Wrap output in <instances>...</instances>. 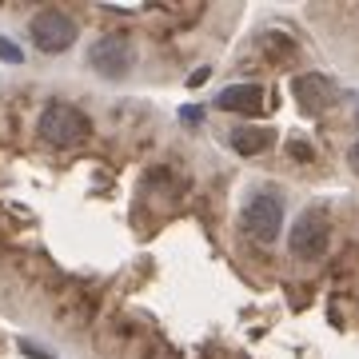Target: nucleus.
Instances as JSON below:
<instances>
[{"instance_id":"1","label":"nucleus","mask_w":359,"mask_h":359,"mask_svg":"<svg viewBox=\"0 0 359 359\" xmlns=\"http://www.w3.org/2000/svg\"><path fill=\"white\" fill-rule=\"evenodd\" d=\"M36 132H40L48 144H56V148H72V144H80V140L92 132V124H88V116L80 112V108L56 100V104H48V108L40 112Z\"/></svg>"},{"instance_id":"2","label":"nucleus","mask_w":359,"mask_h":359,"mask_svg":"<svg viewBox=\"0 0 359 359\" xmlns=\"http://www.w3.org/2000/svg\"><path fill=\"white\" fill-rule=\"evenodd\" d=\"M28 36H32V44H36L40 52L56 56V52H68L76 44V20L68 13H60V8H40V13L28 20Z\"/></svg>"},{"instance_id":"3","label":"nucleus","mask_w":359,"mask_h":359,"mask_svg":"<svg viewBox=\"0 0 359 359\" xmlns=\"http://www.w3.org/2000/svg\"><path fill=\"white\" fill-rule=\"evenodd\" d=\"M132 60H136V48H132V40L124 32H108L88 48V65L108 80H120L132 68Z\"/></svg>"},{"instance_id":"4","label":"nucleus","mask_w":359,"mask_h":359,"mask_svg":"<svg viewBox=\"0 0 359 359\" xmlns=\"http://www.w3.org/2000/svg\"><path fill=\"white\" fill-rule=\"evenodd\" d=\"M287 248L295 259H320L327 248V219L320 212H304L295 219V228L287 231Z\"/></svg>"},{"instance_id":"5","label":"nucleus","mask_w":359,"mask_h":359,"mask_svg":"<svg viewBox=\"0 0 359 359\" xmlns=\"http://www.w3.org/2000/svg\"><path fill=\"white\" fill-rule=\"evenodd\" d=\"M244 228H248V236H256L259 244H271L283 228V204L276 196L259 192L256 200L244 208Z\"/></svg>"},{"instance_id":"6","label":"nucleus","mask_w":359,"mask_h":359,"mask_svg":"<svg viewBox=\"0 0 359 359\" xmlns=\"http://www.w3.org/2000/svg\"><path fill=\"white\" fill-rule=\"evenodd\" d=\"M292 92H295V100L304 104L308 112H323V108H332V104L339 100L335 84L327 76H320V72H304V76H295Z\"/></svg>"},{"instance_id":"7","label":"nucleus","mask_w":359,"mask_h":359,"mask_svg":"<svg viewBox=\"0 0 359 359\" xmlns=\"http://www.w3.org/2000/svg\"><path fill=\"white\" fill-rule=\"evenodd\" d=\"M216 108L219 112H244V116H256L264 108V88L259 84H231L216 96Z\"/></svg>"},{"instance_id":"8","label":"nucleus","mask_w":359,"mask_h":359,"mask_svg":"<svg viewBox=\"0 0 359 359\" xmlns=\"http://www.w3.org/2000/svg\"><path fill=\"white\" fill-rule=\"evenodd\" d=\"M271 128H236L231 132V148L240 156H259V152H268L271 148Z\"/></svg>"},{"instance_id":"9","label":"nucleus","mask_w":359,"mask_h":359,"mask_svg":"<svg viewBox=\"0 0 359 359\" xmlns=\"http://www.w3.org/2000/svg\"><path fill=\"white\" fill-rule=\"evenodd\" d=\"M0 60H8V65H20V60H25V52L16 48L13 40H4V36H0Z\"/></svg>"},{"instance_id":"10","label":"nucleus","mask_w":359,"mask_h":359,"mask_svg":"<svg viewBox=\"0 0 359 359\" xmlns=\"http://www.w3.org/2000/svg\"><path fill=\"white\" fill-rule=\"evenodd\" d=\"M287 152H292L295 160H311V148H308V144H299V140H292V144H287Z\"/></svg>"},{"instance_id":"11","label":"nucleus","mask_w":359,"mask_h":359,"mask_svg":"<svg viewBox=\"0 0 359 359\" xmlns=\"http://www.w3.org/2000/svg\"><path fill=\"white\" fill-rule=\"evenodd\" d=\"M208 76H212V68H200V72H192V76H188V84L196 88V84H204Z\"/></svg>"},{"instance_id":"12","label":"nucleus","mask_w":359,"mask_h":359,"mask_svg":"<svg viewBox=\"0 0 359 359\" xmlns=\"http://www.w3.org/2000/svg\"><path fill=\"white\" fill-rule=\"evenodd\" d=\"M351 156H355V164H359V140H355V152H351Z\"/></svg>"}]
</instances>
